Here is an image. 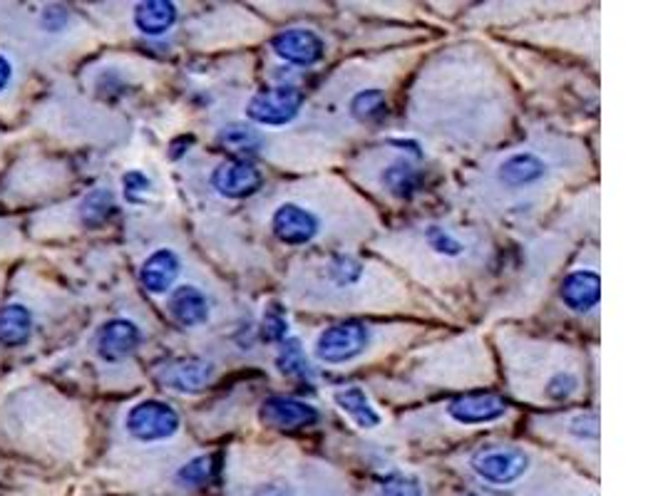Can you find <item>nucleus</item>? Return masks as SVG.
I'll use <instances>...</instances> for the list:
<instances>
[{
  "label": "nucleus",
  "instance_id": "1",
  "mask_svg": "<svg viewBox=\"0 0 663 496\" xmlns=\"http://www.w3.org/2000/svg\"><path fill=\"white\" fill-rule=\"evenodd\" d=\"M375 330L361 320H343V323L328 325L318 333L313 343V355L318 363L331 365H351L353 360L363 358L373 345Z\"/></svg>",
  "mask_w": 663,
  "mask_h": 496
},
{
  "label": "nucleus",
  "instance_id": "2",
  "mask_svg": "<svg viewBox=\"0 0 663 496\" xmlns=\"http://www.w3.org/2000/svg\"><path fill=\"white\" fill-rule=\"evenodd\" d=\"M470 467L482 482L510 487L529 469V454L515 444H485L470 457Z\"/></svg>",
  "mask_w": 663,
  "mask_h": 496
},
{
  "label": "nucleus",
  "instance_id": "3",
  "mask_svg": "<svg viewBox=\"0 0 663 496\" xmlns=\"http://www.w3.org/2000/svg\"><path fill=\"white\" fill-rule=\"evenodd\" d=\"M318 278L323 281V291L328 298H336L341 303H351L356 298H366V283H368V266L361 258L351 256V253H331L323 258L321 266H316Z\"/></svg>",
  "mask_w": 663,
  "mask_h": 496
},
{
  "label": "nucleus",
  "instance_id": "4",
  "mask_svg": "<svg viewBox=\"0 0 663 496\" xmlns=\"http://www.w3.org/2000/svg\"><path fill=\"white\" fill-rule=\"evenodd\" d=\"M552 177V164L534 149H517L500 159L495 167V184L505 194H524L539 189Z\"/></svg>",
  "mask_w": 663,
  "mask_h": 496
},
{
  "label": "nucleus",
  "instance_id": "5",
  "mask_svg": "<svg viewBox=\"0 0 663 496\" xmlns=\"http://www.w3.org/2000/svg\"><path fill=\"white\" fill-rule=\"evenodd\" d=\"M303 92L294 85H279L251 95L244 112L254 124L261 127H286L301 115Z\"/></svg>",
  "mask_w": 663,
  "mask_h": 496
},
{
  "label": "nucleus",
  "instance_id": "6",
  "mask_svg": "<svg viewBox=\"0 0 663 496\" xmlns=\"http://www.w3.org/2000/svg\"><path fill=\"white\" fill-rule=\"evenodd\" d=\"M182 427L179 412L159 400L137 402L125 417V430L137 442H167Z\"/></svg>",
  "mask_w": 663,
  "mask_h": 496
},
{
  "label": "nucleus",
  "instance_id": "7",
  "mask_svg": "<svg viewBox=\"0 0 663 496\" xmlns=\"http://www.w3.org/2000/svg\"><path fill=\"white\" fill-rule=\"evenodd\" d=\"M323 221L301 201H281L271 214V234L284 246H308L321 236Z\"/></svg>",
  "mask_w": 663,
  "mask_h": 496
},
{
  "label": "nucleus",
  "instance_id": "8",
  "mask_svg": "<svg viewBox=\"0 0 663 496\" xmlns=\"http://www.w3.org/2000/svg\"><path fill=\"white\" fill-rule=\"evenodd\" d=\"M507 412H510V405L505 402V397L495 395V392H467V395L447 402L445 407V415L460 427L492 425V422L502 420Z\"/></svg>",
  "mask_w": 663,
  "mask_h": 496
},
{
  "label": "nucleus",
  "instance_id": "9",
  "mask_svg": "<svg viewBox=\"0 0 663 496\" xmlns=\"http://www.w3.org/2000/svg\"><path fill=\"white\" fill-rule=\"evenodd\" d=\"M271 48H274V53L279 55L281 60L298 67L316 65V62H321L323 55H326V43H323L321 35L311 28L281 30V33L271 40Z\"/></svg>",
  "mask_w": 663,
  "mask_h": 496
},
{
  "label": "nucleus",
  "instance_id": "10",
  "mask_svg": "<svg viewBox=\"0 0 663 496\" xmlns=\"http://www.w3.org/2000/svg\"><path fill=\"white\" fill-rule=\"evenodd\" d=\"M212 189L224 199H246V196L256 194L264 184V174L254 167L251 162L244 159H229L221 162L212 172Z\"/></svg>",
  "mask_w": 663,
  "mask_h": 496
},
{
  "label": "nucleus",
  "instance_id": "11",
  "mask_svg": "<svg viewBox=\"0 0 663 496\" xmlns=\"http://www.w3.org/2000/svg\"><path fill=\"white\" fill-rule=\"evenodd\" d=\"M318 410L311 402L296 400V397L271 395L261 405V422L281 430H296V427H311L318 422Z\"/></svg>",
  "mask_w": 663,
  "mask_h": 496
},
{
  "label": "nucleus",
  "instance_id": "12",
  "mask_svg": "<svg viewBox=\"0 0 663 496\" xmlns=\"http://www.w3.org/2000/svg\"><path fill=\"white\" fill-rule=\"evenodd\" d=\"M142 343V330L132 320L115 318L107 320L97 333V355L107 363H120L130 358Z\"/></svg>",
  "mask_w": 663,
  "mask_h": 496
},
{
  "label": "nucleus",
  "instance_id": "13",
  "mask_svg": "<svg viewBox=\"0 0 663 496\" xmlns=\"http://www.w3.org/2000/svg\"><path fill=\"white\" fill-rule=\"evenodd\" d=\"M559 298H562L564 308L572 313L587 315L599 306L601 301V278L594 268H577L569 273L559 288Z\"/></svg>",
  "mask_w": 663,
  "mask_h": 496
},
{
  "label": "nucleus",
  "instance_id": "14",
  "mask_svg": "<svg viewBox=\"0 0 663 496\" xmlns=\"http://www.w3.org/2000/svg\"><path fill=\"white\" fill-rule=\"evenodd\" d=\"M167 310L172 320L182 328H199L212 315V303L207 293L197 286H179L174 288L167 301Z\"/></svg>",
  "mask_w": 663,
  "mask_h": 496
},
{
  "label": "nucleus",
  "instance_id": "15",
  "mask_svg": "<svg viewBox=\"0 0 663 496\" xmlns=\"http://www.w3.org/2000/svg\"><path fill=\"white\" fill-rule=\"evenodd\" d=\"M179 273H182V261H179L177 253L172 248H157L154 253H149L147 261L142 263V286L147 288L154 296H162L169 293L177 283Z\"/></svg>",
  "mask_w": 663,
  "mask_h": 496
},
{
  "label": "nucleus",
  "instance_id": "16",
  "mask_svg": "<svg viewBox=\"0 0 663 496\" xmlns=\"http://www.w3.org/2000/svg\"><path fill=\"white\" fill-rule=\"evenodd\" d=\"M214 377V365L207 360L199 358H187L177 360V363L164 365V370H159V380L169 387V390L177 392H199L212 382Z\"/></svg>",
  "mask_w": 663,
  "mask_h": 496
},
{
  "label": "nucleus",
  "instance_id": "17",
  "mask_svg": "<svg viewBox=\"0 0 663 496\" xmlns=\"http://www.w3.org/2000/svg\"><path fill=\"white\" fill-rule=\"evenodd\" d=\"M423 184V172L408 157H393L378 169V186L395 199H410Z\"/></svg>",
  "mask_w": 663,
  "mask_h": 496
},
{
  "label": "nucleus",
  "instance_id": "18",
  "mask_svg": "<svg viewBox=\"0 0 663 496\" xmlns=\"http://www.w3.org/2000/svg\"><path fill=\"white\" fill-rule=\"evenodd\" d=\"M420 239H423V246L428 248V253H433L438 261L455 263V261H462V258L472 256L470 241H467L465 236L455 234V231L447 229V226H442V224L423 226V234H420Z\"/></svg>",
  "mask_w": 663,
  "mask_h": 496
},
{
  "label": "nucleus",
  "instance_id": "19",
  "mask_svg": "<svg viewBox=\"0 0 663 496\" xmlns=\"http://www.w3.org/2000/svg\"><path fill=\"white\" fill-rule=\"evenodd\" d=\"M333 400H336V405L341 407V410L346 412V415L351 417V420L356 422L361 430H375V427H380V422H383L380 412L370 405V400H368L366 392H363V387H358V385L341 387V390H336Z\"/></svg>",
  "mask_w": 663,
  "mask_h": 496
},
{
  "label": "nucleus",
  "instance_id": "20",
  "mask_svg": "<svg viewBox=\"0 0 663 496\" xmlns=\"http://www.w3.org/2000/svg\"><path fill=\"white\" fill-rule=\"evenodd\" d=\"M174 23H177V5L169 3V0H147V3H140L135 8L137 30L149 35V38L169 33Z\"/></svg>",
  "mask_w": 663,
  "mask_h": 496
},
{
  "label": "nucleus",
  "instance_id": "21",
  "mask_svg": "<svg viewBox=\"0 0 663 496\" xmlns=\"http://www.w3.org/2000/svg\"><path fill=\"white\" fill-rule=\"evenodd\" d=\"M30 333H33V315L25 306H5L0 308V343L8 348H18V345L28 343Z\"/></svg>",
  "mask_w": 663,
  "mask_h": 496
},
{
  "label": "nucleus",
  "instance_id": "22",
  "mask_svg": "<svg viewBox=\"0 0 663 496\" xmlns=\"http://www.w3.org/2000/svg\"><path fill=\"white\" fill-rule=\"evenodd\" d=\"M385 107H388V100H385V92L380 87H363L348 102V112L358 122L378 120V117L385 115Z\"/></svg>",
  "mask_w": 663,
  "mask_h": 496
},
{
  "label": "nucleus",
  "instance_id": "23",
  "mask_svg": "<svg viewBox=\"0 0 663 496\" xmlns=\"http://www.w3.org/2000/svg\"><path fill=\"white\" fill-rule=\"evenodd\" d=\"M276 368L284 372V375L301 377V380L313 375L311 363H308L306 358V350L301 348V343H298L296 338H286L284 343H281L279 355H276Z\"/></svg>",
  "mask_w": 663,
  "mask_h": 496
},
{
  "label": "nucleus",
  "instance_id": "24",
  "mask_svg": "<svg viewBox=\"0 0 663 496\" xmlns=\"http://www.w3.org/2000/svg\"><path fill=\"white\" fill-rule=\"evenodd\" d=\"M375 496H423V484L413 474H388L375 487Z\"/></svg>",
  "mask_w": 663,
  "mask_h": 496
},
{
  "label": "nucleus",
  "instance_id": "25",
  "mask_svg": "<svg viewBox=\"0 0 663 496\" xmlns=\"http://www.w3.org/2000/svg\"><path fill=\"white\" fill-rule=\"evenodd\" d=\"M112 209H115V206H112L110 191H105V189L92 191V194L85 199V204H82V219L92 226L102 224V221L110 216Z\"/></svg>",
  "mask_w": 663,
  "mask_h": 496
},
{
  "label": "nucleus",
  "instance_id": "26",
  "mask_svg": "<svg viewBox=\"0 0 663 496\" xmlns=\"http://www.w3.org/2000/svg\"><path fill=\"white\" fill-rule=\"evenodd\" d=\"M212 457L202 454V457H194L192 462L184 464L182 469L177 472V482L184 484V487H199V484L207 482L212 477Z\"/></svg>",
  "mask_w": 663,
  "mask_h": 496
},
{
  "label": "nucleus",
  "instance_id": "27",
  "mask_svg": "<svg viewBox=\"0 0 663 496\" xmlns=\"http://www.w3.org/2000/svg\"><path fill=\"white\" fill-rule=\"evenodd\" d=\"M261 333H264V338L271 340V343H284V340L289 338V320H286L284 310L279 306L266 308Z\"/></svg>",
  "mask_w": 663,
  "mask_h": 496
},
{
  "label": "nucleus",
  "instance_id": "28",
  "mask_svg": "<svg viewBox=\"0 0 663 496\" xmlns=\"http://www.w3.org/2000/svg\"><path fill=\"white\" fill-rule=\"evenodd\" d=\"M122 189H125L127 201H132V204H140V201L149 194V189H152V182L147 179V174L127 172L125 177H122Z\"/></svg>",
  "mask_w": 663,
  "mask_h": 496
},
{
  "label": "nucleus",
  "instance_id": "29",
  "mask_svg": "<svg viewBox=\"0 0 663 496\" xmlns=\"http://www.w3.org/2000/svg\"><path fill=\"white\" fill-rule=\"evenodd\" d=\"M221 142L231 144V147H251L256 142V132L251 127H244V124H231L221 132Z\"/></svg>",
  "mask_w": 663,
  "mask_h": 496
},
{
  "label": "nucleus",
  "instance_id": "30",
  "mask_svg": "<svg viewBox=\"0 0 663 496\" xmlns=\"http://www.w3.org/2000/svg\"><path fill=\"white\" fill-rule=\"evenodd\" d=\"M251 496H298L296 489L286 482H264L254 489Z\"/></svg>",
  "mask_w": 663,
  "mask_h": 496
},
{
  "label": "nucleus",
  "instance_id": "31",
  "mask_svg": "<svg viewBox=\"0 0 663 496\" xmlns=\"http://www.w3.org/2000/svg\"><path fill=\"white\" fill-rule=\"evenodd\" d=\"M65 23H68V10H65V8H58V5H53V8H48L43 13V25L48 30H60Z\"/></svg>",
  "mask_w": 663,
  "mask_h": 496
},
{
  "label": "nucleus",
  "instance_id": "32",
  "mask_svg": "<svg viewBox=\"0 0 663 496\" xmlns=\"http://www.w3.org/2000/svg\"><path fill=\"white\" fill-rule=\"evenodd\" d=\"M10 77H13V65H10V60L5 58V55H0V90H5Z\"/></svg>",
  "mask_w": 663,
  "mask_h": 496
},
{
  "label": "nucleus",
  "instance_id": "33",
  "mask_svg": "<svg viewBox=\"0 0 663 496\" xmlns=\"http://www.w3.org/2000/svg\"><path fill=\"white\" fill-rule=\"evenodd\" d=\"M465 496H495V494H487V492H467Z\"/></svg>",
  "mask_w": 663,
  "mask_h": 496
}]
</instances>
